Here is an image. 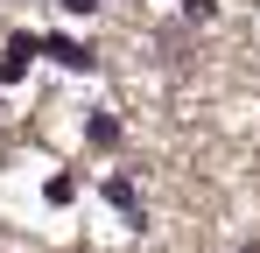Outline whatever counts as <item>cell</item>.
I'll return each instance as SVG.
<instances>
[{
    "mask_svg": "<svg viewBox=\"0 0 260 253\" xmlns=\"http://www.w3.org/2000/svg\"><path fill=\"white\" fill-rule=\"evenodd\" d=\"M28 56H36V36H14V42H7V56H0V84L21 78V71H28Z\"/></svg>",
    "mask_w": 260,
    "mask_h": 253,
    "instance_id": "6da1fadb",
    "label": "cell"
},
{
    "mask_svg": "<svg viewBox=\"0 0 260 253\" xmlns=\"http://www.w3.org/2000/svg\"><path fill=\"white\" fill-rule=\"evenodd\" d=\"M49 56H56L63 71H91V49H85V42H71V36H49Z\"/></svg>",
    "mask_w": 260,
    "mask_h": 253,
    "instance_id": "7a4b0ae2",
    "label": "cell"
},
{
    "mask_svg": "<svg viewBox=\"0 0 260 253\" xmlns=\"http://www.w3.org/2000/svg\"><path fill=\"white\" fill-rule=\"evenodd\" d=\"M63 7H71V14H91V7H99V0H63Z\"/></svg>",
    "mask_w": 260,
    "mask_h": 253,
    "instance_id": "3957f363",
    "label": "cell"
}]
</instances>
